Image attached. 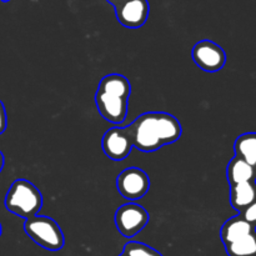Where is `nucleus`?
I'll list each match as a JSON object with an SVG mask.
<instances>
[{
  "label": "nucleus",
  "instance_id": "nucleus-10",
  "mask_svg": "<svg viewBox=\"0 0 256 256\" xmlns=\"http://www.w3.org/2000/svg\"><path fill=\"white\" fill-rule=\"evenodd\" d=\"M254 232H256V226L248 222L242 216V214H239L224 222L222 230H220V238L225 246V245L232 244Z\"/></svg>",
  "mask_w": 256,
  "mask_h": 256
},
{
  "label": "nucleus",
  "instance_id": "nucleus-18",
  "mask_svg": "<svg viewBox=\"0 0 256 256\" xmlns=\"http://www.w3.org/2000/svg\"><path fill=\"white\" fill-rule=\"evenodd\" d=\"M8 125V119H6V112H5V106L2 104V102L0 100V134L6 130Z\"/></svg>",
  "mask_w": 256,
  "mask_h": 256
},
{
  "label": "nucleus",
  "instance_id": "nucleus-19",
  "mask_svg": "<svg viewBox=\"0 0 256 256\" xmlns=\"http://www.w3.org/2000/svg\"><path fill=\"white\" fill-rule=\"evenodd\" d=\"M4 164H5L4 154H2V152H0V172H2V168H4Z\"/></svg>",
  "mask_w": 256,
  "mask_h": 256
},
{
  "label": "nucleus",
  "instance_id": "nucleus-12",
  "mask_svg": "<svg viewBox=\"0 0 256 256\" xmlns=\"http://www.w3.org/2000/svg\"><path fill=\"white\" fill-rule=\"evenodd\" d=\"M228 182L232 185L242 184V182H255L256 180V168L248 164L245 160L234 156L226 168Z\"/></svg>",
  "mask_w": 256,
  "mask_h": 256
},
{
  "label": "nucleus",
  "instance_id": "nucleus-15",
  "mask_svg": "<svg viewBox=\"0 0 256 256\" xmlns=\"http://www.w3.org/2000/svg\"><path fill=\"white\" fill-rule=\"evenodd\" d=\"M229 256H256V232L229 245H225Z\"/></svg>",
  "mask_w": 256,
  "mask_h": 256
},
{
  "label": "nucleus",
  "instance_id": "nucleus-7",
  "mask_svg": "<svg viewBox=\"0 0 256 256\" xmlns=\"http://www.w3.org/2000/svg\"><path fill=\"white\" fill-rule=\"evenodd\" d=\"M102 152L114 162H122L129 156L132 149V142L126 128L114 126L105 132L102 140Z\"/></svg>",
  "mask_w": 256,
  "mask_h": 256
},
{
  "label": "nucleus",
  "instance_id": "nucleus-21",
  "mask_svg": "<svg viewBox=\"0 0 256 256\" xmlns=\"http://www.w3.org/2000/svg\"><path fill=\"white\" fill-rule=\"evenodd\" d=\"M2 224H0V236H2Z\"/></svg>",
  "mask_w": 256,
  "mask_h": 256
},
{
  "label": "nucleus",
  "instance_id": "nucleus-16",
  "mask_svg": "<svg viewBox=\"0 0 256 256\" xmlns=\"http://www.w3.org/2000/svg\"><path fill=\"white\" fill-rule=\"evenodd\" d=\"M122 254L125 256H162L158 250L139 242H130L124 246Z\"/></svg>",
  "mask_w": 256,
  "mask_h": 256
},
{
  "label": "nucleus",
  "instance_id": "nucleus-22",
  "mask_svg": "<svg viewBox=\"0 0 256 256\" xmlns=\"http://www.w3.org/2000/svg\"><path fill=\"white\" fill-rule=\"evenodd\" d=\"M0 2H10V0H0Z\"/></svg>",
  "mask_w": 256,
  "mask_h": 256
},
{
  "label": "nucleus",
  "instance_id": "nucleus-20",
  "mask_svg": "<svg viewBox=\"0 0 256 256\" xmlns=\"http://www.w3.org/2000/svg\"><path fill=\"white\" fill-rule=\"evenodd\" d=\"M106 2H110V4H112V6H116V5H119L120 4V2H122V0H106Z\"/></svg>",
  "mask_w": 256,
  "mask_h": 256
},
{
  "label": "nucleus",
  "instance_id": "nucleus-5",
  "mask_svg": "<svg viewBox=\"0 0 256 256\" xmlns=\"http://www.w3.org/2000/svg\"><path fill=\"white\" fill-rule=\"evenodd\" d=\"M118 192L124 199L136 202L148 194L150 189L149 175L139 168L122 170L116 179Z\"/></svg>",
  "mask_w": 256,
  "mask_h": 256
},
{
  "label": "nucleus",
  "instance_id": "nucleus-14",
  "mask_svg": "<svg viewBox=\"0 0 256 256\" xmlns=\"http://www.w3.org/2000/svg\"><path fill=\"white\" fill-rule=\"evenodd\" d=\"M235 156L256 168V132H245L238 136L234 144Z\"/></svg>",
  "mask_w": 256,
  "mask_h": 256
},
{
  "label": "nucleus",
  "instance_id": "nucleus-4",
  "mask_svg": "<svg viewBox=\"0 0 256 256\" xmlns=\"http://www.w3.org/2000/svg\"><path fill=\"white\" fill-rule=\"evenodd\" d=\"M116 229L122 236L132 238L139 234L149 222V212L139 204L128 202L115 212Z\"/></svg>",
  "mask_w": 256,
  "mask_h": 256
},
{
  "label": "nucleus",
  "instance_id": "nucleus-13",
  "mask_svg": "<svg viewBox=\"0 0 256 256\" xmlns=\"http://www.w3.org/2000/svg\"><path fill=\"white\" fill-rule=\"evenodd\" d=\"M98 90L105 92V94L129 99L130 92H132V85L124 75L109 74L100 80Z\"/></svg>",
  "mask_w": 256,
  "mask_h": 256
},
{
  "label": "nucleus",
  "instance_id": "nucleus-6",
  "mask_svg": "<svg viewBox=\"0 0 256 256\" xmlns=\"http://www.w3.org/2000/svg\"><path fill=\"white\" fill-rule=\"evenodd\" d=\"M192 60L202 70L216 72L224 68L226 54L224 49L212 40H202L192 48Z\"/></svg>",
  "mask_w": 256,
  "mask_h": 256
},
{
  "label": "nucleus",
  "instance_id": "nucleus-17",
  "mask_svg": "<svg viewBox=\"0 0 256 256\" xmlns=\"http://www.w3.org/2000/svg\"><path fill=\"white\" fill-rule=\"evenodd\" d=\"M242 216L248 222H250V224L256 226V202H252L250 206H248L246 209L242 212Z\"/></svg>",
  "mask_w": 256,
  "mask_h": 256
},
{
  "label": "nucleus",
  "instance_id": "nucleus-11",
  "mask_svg": "<svg viewBox=\"0 0 256 256\" xmlns=\"http://www.w3.org/2000/svg\"><path fill=\"white\" fill-rule=\"evenodd\" d=\"M254 202H256V180L230 186V204L240 214Z\"/></svg>",
  "mask_w": 256,
  "mask_h": 256
},
{
  "label": "nucleus",
  "instance_id": "nucleus-3",
  "mask_svg": "<svg viewBox=\"0 0 256 256\" xmlns=\"http://www.w3.org/2000/svg\"><path fill=\"white\" fill-rule=\"evenodd\" d=\"M24 232L35 244L49 252H59L65 244L62 230L49 216L35 215L25 219Z\"/></svg>",
  "mask_w": 256,
  "mask_h": 256
},
{
  "label": "nucleus",
  "instance_id": "nucleus-8",
  "mask_svg": "<svg viewBox=\"0 0 256 256\" xmlns=\"http://www.w3.org/2000/svg\"><path fill=\"white\" fill-rule=\"evenodd\" d=\"M150 5L148 0H122L115 6L116 19L122 26L138 29L146 22Z\"/></svg>",
  "mask_w": 256,
  "mask_h": 256
},
{
  "label": "nucleus",
  "instance_id": "nucleus-23",
  "mask_svg": "<svg viewBox=\"0 0 256 256\" xmlns=\"http://www.w3.org/2000/svg\"><path fill=\"white\" fill-rule=\"evenodd\" d=\"M119 256H125V255H124V254H122H122H120Z\"/></svg>",
  "mask_w": 256,
  "mask_h": 256
},
{
  "label": "nucleus",
  "instance_id": "nucleus-1",
  "mask_svg": "<svg viewBox=\"0 0 256 256\" xmlns=\"http://www.w3.org/2000/svg\"><path fill=\"white\" fill-rule=\"evenodd\" d=\"M125 128L132 146L144 152H156L164 145L172 144L182 134L179 120L168 112H144Z\"/></svg>",
  "mask_w": 256,
  "mask_h": 256
},
{
  "label": "nucleus",
  "instance_id": "nucleus-9",
  "mask_svg": "<svg viewBox=\"0 0 256 256\" xmlns=\"http://www.w3.org/2000/svg\"><path fill=\"white\" fill-rule=\"evenodd\" d=\"M95 104L100 115L112 124H122L129 109V99L105 94L99 90L95 94Z\"/></svg>",
  "mask_w": 256,
  "mask_h": 256
},
{
  "label": "nucleus",
  "instance_id": "nucleus-2",
  "mask_svg": "<svg viewBox=\"0 0 256 256\" xmlns=\"http://www.w3.org/2000/svg\"><path fill=\"white\" fill-rule=\"evenodd\" d=\"M8 212L24 219L35 216L42 208V195L32 182L18 179L10 185L4 200Z\"/></svg>",
  "mask_w": 256,
  "mask_h": 256
}]
</instances>
